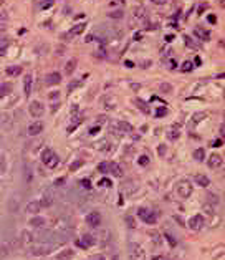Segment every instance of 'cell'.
Returning <instances> with one entry per match:
<instances>
[{
	"instance_id": "6da1fadb",
	"label": "cell",
	"mask_w": 225,
	"mask_h": 260,
	"mask_svg": "<svg viewBox=\"0 0 225 260\" xmlns=\"http://www.w3.org/2000/svg\"><path fill=\"white\" fill-rule=\"evenodd\" d=\"M51 250H53V245L47 244V242H40V244H35V245H31V247H30V254L37 255V257L48 255V254H51Z\"/></svg>"
},
{
	"instance_id": "7a4b0ae2",
	"label": "cell",
	"mask_w": 225,
	"mask_h": 260,
	"mask_svg": "<svg viewBox=\"0 0 225 260\" xmlns=\"http://www.w3.org/2000/svg\"><path fill=\"white\" fill-rule=\"evenodd\" d=\"M41 161H43V164H47V167L53 169V167L58 166L60 157L56 156L55 151H51V149H45V151H43V154H41Z\"/></svg>"
},
{
	"instance_id": "3957f363",
	"label": "cell",
	"mask_w": 225,
	"mask_h": 260,
	"mask_svg": "<svg viewBox=\"0 0 225 260\" xmlns=\"http://www.w3.org/2000/svg\"><path fill=\"white\" fill-rule=\"evenodd\" d=\"M129 257L131 260H146V252L139 244H129Z\"/></svg>"
},
{
	"instance_id": "277c9868",
	"label": "cell",
	"mask_w": 225,
	"mask_h": 260,
	"mask_svg": "<svg viewBox=\"0 0 225 260\" xmlns=\"http://www.w3.org/2000/svg\"><path fill=\"white\" fill-rule=\"evenodd\" d=\"M138 216H139V219L144 220L146 224H156V220H157L156 214H154L152 210H149V209H144V207L138 209Z\"/></svg>"
},
{
	"instance_id": "5b68a950",
	"label": "cell",
	"mask_w": 225,
	"mask_h": 260,
	"mask_svg": "<svg viewBox=\"0 0 225 260\" xmlns=\"http://www.w3.org/2000/svg\"><path fill=\"white\" fill-rule=\"evenodd\" d=\"M189 229L191 230H200L204 225H205V219H204V216H200V214H197V216L191 217L187 222Z\"/></svg>"
},
{
	"instance_id": "8992f818",
	"label": "cell",
	"mask_w": 225,
	"mask_h": 260,
	"mask_svg": "<svg viewBox=\"0 0 225 260\" xmlns=\"http://www.w3.org/2000/svg\"><path fill=\"white\" fill-rule=\"evenodd\" d=\"M177 194H179V197L187 199L189 196L192 194V184H191V182H187V181L179 182V184H177Z\"/></svg>"
},
{
	"instance_id": "52a82bcc",
	"label": "cell",
	"mask_w": 225,
	"mask_h": 260,
	"mask_svg": "<svg viewBox=\"0 0 225 260\" xmlns=\"http://www.w3.org/2000/svg\"><path fill=\"white\" fill-rule=\"evenodd\" d=\"M94 244H96V240H94V237H93V235H90V234H84V235H81V237L76 240V245L81 247V248H90V247H93Z\"/></svg>"
},
{
	"instance_id": "ba28073f",
	"label": "cell",
	"mask_w": 225,
	"mask_h": 260,
	"mask_svg": "<svg viewBox=\"0 0 225 260\" xmlns=\"http://www.w3.org/2000/svg\"><path fill=\"white\" fill-rule=\"evenodd\" d=\"M28 111H30V114L33 116V118H40V116L45 113V106L40 101H31L30 106H28Z\"/></svg>"
},
{
	"instance_id": "9c48e42d",
	"label": "cell",
	"mask_w": 225,
	"mask_h": 260,
	"mask_svg": "<svg viewBox=\"0 0 225 260\" xmlns=\"http://www.w3.org/2000/svg\"><path fill=\"white\" fill-rule=\"evenodd\" d=\"M86 224L90 227H98L101 224V216L99 212H96V210H93V212H90L86 216Z\"/></svg>"
},
{
	"instance_id": "30bf717a",
	"label": "cell",
	"mask_w": 225,
	"mask_h": 260,
	"mask_svg": "<svg viewBox=\"0 0 225 260\" xmlns=\"http://www.w3.org/2000/svg\"><path fill=\"white\" fill-rule=\"evenodd\" d=\"M60 81H61V75L56 73V71H53V73H50V75L45 76V85H47V86H55V85H58Z\"/></svg>"
},
{
	"instance_id": "8fae6325",
	"label": "cell",
	"mask_w": 225,
	"mask_h": 260,
	"mask_svg": "<svg viewBox=\"0 0 225 260\" xmlns=\"http://www.w3.org/2000/svg\"><path fill=\"white\" fill-rule=\"evenodd\" d=\"M28 134L30 136H38L41 131H43V123L41 121H35V123H31L30 126H28Z\"/></svg>"
},
{
	"instance_id": "7c38bea8",
	"label": "cell",
	"mask_w": 225,
	"mask_h": 260,
	"mask_svg": "<svg viewBox=\"0 0 225 260\" xmlns=\"http://www.w3.org/2000/svg\"><path fill=\"white\" fill-rule=\"evenodd\" d=\"M222 164H223V157L220 156V154H212V156L209 157V166L212 167V169H219Z\"/></svg>"
},
{
	"instance_id": "4fadbf2b",
	"label": "cell",
	"mask_w": 225,
	"mask_h": 260,
	"mask_svg": "<svg viewBox=\"0 0 225 260\" xmlns=\"http://www.w3.org/2000/svg\"><path fill=\"white\" fill-rule=\"evenodd\" d=\"M84 28H86V23H78V25H75L71 30L68 31V33H65V38H70V37H76V35H81Z\"/></svg>"
},
{
	"instance_id": "5bb4252c",
	"label": "cell",
	"mask_w": 225,
	"mask_h": 260,
	"mask_svg": "<svg viewBox=\"0 0 225 260\" xmlns=\"http://www.w3.org/2000/svg\"><path fill=\"white\" fill-rule=\"evenodd\" d=\"M194 35L199 40H204V41H207L210 38V31L209 30H205L204 27H195V30H194Z\"/></svg>"
},
{
	"instance_id": "9a60e30c",
	"label": "cell",
	"mask_w": 225,
	"mask_h": 260,
	"mask_svg": "<svg viewBox=\"0 0 225 260\" xmlns=\"http://www.w3.org/2000/svg\"><path fill=\"white\" fill-rule=\"evenodd\" d=\"M73 257H75L73 248H65V250H60V254H56V260H71Z\"/></svg>"
},
{
	"instance_id": "2e32d148",
	"label": "cell",
	"mask_w": 225,
	"mask_h": 260,
	"mask_svg": "<svg viewBox=\"0 0 225 260\" xmlns=\"http://www.w3.org/2000/svg\"><path fill=\"white\" fill-rule=\"evenodd\" d=\"M55 201V197H53V194H51V191H47V192H43V197H41V201H40V206L41 207H50L51 204H53Z\"/></svg>"
},
{
	"instance_id": "e0dca14e",
	"label": "cell",
	"mask_w": 225,
	"mask_h": 260,
	"mask_svg": "<svg viewBox=\"0 0 225 260\" xmlns=\"http://www.w3.org/2000/svg\"><path fill=\"white\" fill-rule=\"evenodd\" d=\"M28 224H30L31 227H35V229H41V227L47 225V219H43V217H31L30 220H28Z\"/></svg>"
},
{
	"instance_id": "ac0fdd59",
	"label": "cell",
	"mask_w": 225,
	"mask_h": 260,
	"mask_svg": "<svg viewBox=\"0 0 225 260\" xmlns=\"http://www.w3.org/2000/svg\"><path fill=\"white\" fill-rule=\"evenodd\" d=\"M12 126V116L8 113H2L0 114V128L2 129H8Z\"/></svg>"
},
{
	"instance_id": "d6986e66",
	"label": "cell",
	"mask_w": 225,
	"mask_h": 260,
	"mask_svg": "<svg viewBox=\"0 0 225 260\" xmlns=\"http://www.w3.org/2000/svg\"><path fill=\"white\" fill-rule=\"evenodd\" d=\"M31 86H33V78H31V75H27L25 78H23V90H25L27 98L31 94Z\"/></svg>"
},
{
	"instance_id": "ffe728a7",
	"label": "cell",
	"mask_w": 225,
	"mask_h": 260,
	"mask_svg": "<svg viewBox=\"0 0 225 260\" xmlns=\"http://www.w3.org/2000/svg\"><path fill=\"white\" fill-rule=\"evenodd\" d=\"M20 244L22 245H30V244H33V235L30 234L28 230H23L22 234H20Z\"/></svg>"
},
{
	"instance_id": "44dd1931",
	"label": "cell",
	"mask_w": 225,
	"mask_h": 260,
	"mask_svg": "<svg viewBox=\"0 0 225 260\" xmlns=\"http://www.w3.org/2000/svg\"><path fill=\"white\" fill-rule=\"evenodd\" d=\"M5 73H7V76H10V78H15V76H18L20 73H22V66L20 65H12V66H8V68L5 70Z\"/></svg>"
},
{
	"instance_id": "7402d4cb",
	"label": "cell",
	"mask_w": 225,
	"mask_h": 260,
	"mask_svg": "<svg viewBox=\"0 0 225 260\" xmlns=\"http://www.w3.org/2000/svg\"><path fill=\"white\" fill-rule=\"evenodd\" d=\"M40 209H41V206H40L38 201H31V202H28V206H27V212L28 214H38Z\"/></svg>"
},
{
	"instance_id": "603a6c76",
	"label": "cell",
	"mask_w": 225,
	"mask_h": 260,
	"mask_svg": "<svg viewBox=\"0 0 225 260\" xmlns=\"http://www.w3.org/2000/svg\"><path fill=\"white\" fill-rule=\"evenodd\" d=\"M12 83H2L0 85V98H5L8 96L10 93H12Z\"/></svg>"
},
{
	"instance_id": "cb8c5ba5",
	"label": "cell",
	"mask_w": 225,
	"mask_h": 260,
	"mask_svg": "<svg viewBox=\"0 0 225 260\" xmlns=\"http://www.w3.org/2000/svg\"><path fill=\"white\" fill-rule=\"evenodd\" d=\"M195 184H199L200 187H207L210 184V179L204 174H199V176H195Z\"/></svg>"
},
{
	"instance_id": "d4e9b609",
	"label": "cell",
	"mask_w": 225,
	"mask_h": 260,
	"mask_svg": "<svg viewBox=\"0 0 225 260\" xmlns=\"http://www.w3.org/2000/svg\"><path fill=\"white\" fill-rule=\"evenodd\" d=\"M75 70H76V60H75V58H71V60H70V61L65 65V73H66L68 76H71Z\"/></svg>"
},
{
	"instance_id": "484cf974",
	"label": "cell",
	"mask_w": 225,
	"mask_h": 260,
	"mask_svg": "<svg viewBox=\"0 0 225 260\" xmlns=\"http://www.w3.org/2000/svg\"><path fill=\"white\" fill-rule=\"evenodd\" d=\"M109 173L112 176H116V177H122V171L116 163H109Z\"/></svg>"
},
{
	"instance_id": "4316f807",
	"label": "cell",
	"mask_w": 225,
	"mask_h": 260,
	"mask_svg": "<svg viewBox=\"0 0 225 260\" xmlns=\"http://www.w3.org/2000/svg\"><path fill=\"white\" fill-rule=\"evenodd\" d=\"M118 126H119V129H121L122 133H128V134H131V133L134 131V129H132V126L129 124V123H126V121H119Z\"/></svg>"
},
{
	"instance_id": "83f0119b",
	"label": "cell",
	"mask_w": 225,
	"mask_h": 260,
	"mask_svg": "<svg viewBox=\"0 0 225 260\" xmlns=\"http://www.w3.org/2000/svg\"><path fill=\"white\" fill-rule=\"evenodd\" d=\"M179 136H181V131H177V126H174V128H172L171 131L167 133V138L171 139V141H175V139H179Z\"/></svg>"
},
{
	"instance_id": "f1b7e54d",
	"label": "cell",
	"mask_w": 225,
	"mask_h": 260,
	"mask_svg": "<svg viewBox=\"0 0 225 260\" xmlns=\"http://www.w3.org/2000/svg\"><path fill=\"white\" fill-rule=\"evenodd\" d=\"M194 157H195L197 161H204V159H205V151H204L202 147L195 149V151H194Z\"/></svg>"
},
{
	"instance_id": "f546056e",
	"label": "cell",
	"mask_w": 225,
	"mask_h": 260,
	"mask_svg": "<svg viewBox=\"0 0 225 260\" xmlns=\"http://www.w3.org/2000/svg\"><path fill=\"white\" fill-rule=\"evenodd\" d=\"M98 171L103 174H108L109 173V163H99L98 164Z\"/></svg>"
},
{
	"instance_id": "4dcf8cb0",
	"label": "cell",
	"mask_w": 225,
	"mask_h": 260,
	"mask_svg": "<svg viewBox=\"0 0 225 260\" xmlns=\"http://www.w3.org/2000/svg\"><path fill=\"white\" fill-rule=\"evenodd\" d=\"M136 104H138V108H139L141 111H142V113H149V111H151L149 106H147V104L144 103L142 100H138V101H136Z\"/></svg>"
},
{
	"instance_id": "1f68e13d",
	"label": "cell",
	"mask_w": 225,
	"mask_h": 260,
	"mask_svg": "<svg viewBox=\"0 0 225 260\" xmlns=\"http://www.w3.org/2000/svg\"><path fill=\"white\" fill-rule=\"evenodd\" d=\"M7 171V159L5 154H0V174H3Z\"/></svg>"
},
{
	"instance_id": "d6a6232c",
	"label": "cell",
	"mask_w": 225,
	"mask_h": 260,
	"mask_svg": "<svg viewBox=\"0 0 225 260\" xmlns=\"http://www.w3.org/2000/svg\"><path fill=\"white\" fill-rule=\"evenodd\" d=\"M204 118H207V113H195L194 118H192V124H195V123H200Z\"/></svg>"
},
{
	"instance_id": "836d02e7",
	"label": "cell",
	"mask_w": 225,
	"mask_h": 260,
	"mask_svg": "<svg viewBox=\"0 0 225 260\" xmlns=\"http://www.w3.org/2000/svg\"><path fill=\"white\" fill-rule=\"evenodd\" d=\"M181 70H182V71H191V70H192V61H184V63H182V66H181Z\"/></svg>"
},
{
	"instance_id": "e575fe53",
	"label": "cell",
	"mask_w": 225,
	"mask_h": 260,
	"mask_svg": "<svg viewBox=\"0 0 225 260\" xmlns=\"http://www.w3.org/2000/svg\"><path fill=\"white\" fill-rule=\"evenodd\" d=\"M166 113H167V110L164 106H161V108H157V110H156V116H157V118H162Z\"/></svg>"
},
{
	"instance_id": "d590c367",
	"label": "cell",
	"mask_w": 225,
	"mask_h": 260,
	"mask_svg": "<svg viewBox=\"0 0 225 260\" xmlns=\"http://www.w3.org/2000/svg\"><path fill=\"white\" fill-rule=\"evenodd\" d=\"M48 98H50L51 101H58L60 100V91H51V93L48 94Z\"/></svg>"
},
{
	"instance_id": "8d00e7d4",
	"label": "cell",
	"mask_w": 225,
	"mask_h": 260,
	"mask_svg": "<svg viewBox=\"0 0 225 260\" xmlns=\"http://www.w3.org/2000/svg\"><path fill=\"white\" fill-rule=\"evenodd\" d=\"M161 90H162L164 93H171V91H172V86L169 85V83H162V85H161Z\"/></svg>"
},
{
	"instance_id": "74e56055",
	"label": "cell",
	"mask_w": 225,
	"mask_h": 260,
	"mask_svg": "<svg viewBox=\"0 0 225 260\" xmlns=\"http://www.w3.org/2000/svg\"><path fill=\"white\" fill-rule=\"evenodd\" d=\"M138 163L141 164V166H147V164H149V157H147V156H141Z\"/></svg>"
},
{
	"instance_id": "f35d334b",
	"label": "cell",
	"mask_w": 225,
	"mask_h": 260,
	"mask_svg": "<svg viewBox=\"0 0 225 260\" xmlns=\"http://www.w3.org/2000/svg\"><path fill=\"white\" fill-rule=\"evenodd\" d=\"M80 186H81L83 189H90L91 187V184H90V181H88V179H81V181H80Z\"/></svg>"
},
{
	"instance_id": "ab89813d",
	"label": "cell",
	"mask_w": 225,
	"mask_h": 260,
	"mask_svg": "<svg viewBox=\"0 0 225 260\" xmlns=\"http://www.w3.org/2000/svg\"><path fill=\"white\" fill-rule=\"evenodd\" d=\"M80 85H81V81H71V83L68 85V91H73L75 88H78Z\"/></svg>"
},
{
	"instance_id": "60d3db41",
	"label": "cell",
	"mask_w": 225,
	"mask_h": 260,
	"mask_svg": "<svg viewBox=\"0 0 225 260\" xmlns=\"http://www.w3.org/2000/svg\"><path fill=\"white\" fill-rule=\"evenodd\" d=\"M109 17H111V18H121L122 12H121V10H116V12H111L109 13Z\"/></svg>"
},
{
	"instance_id": "b9f144b4",
	"label": "cell",
	"mask_w": 225,
	"mask_h": 260,
	"mask_svg": "<svg viewBox=\"0 0 225 260\" xmlns=\"http://www.w3.org/2000/svg\"><path fill=\"white\" fill-rule=\"evenodd\" d=\"M81 166H83V161H76V163L71 164V167H70V169H71V171H76L78 167H81Z\"/></svg>"
},
{
	"instance_id": "7bdbcfd3",
	"label": "cell",
	"mask_w": 225,
	"mask_h": 260,
	"mask_svg": "<svg viewBox=\"0 0 225 260\" xmlns=\"http://www.w3.org/2000/svg\"><path fill=\"white\" fill-rule=\"evenodd\" d=\"M126 222H128V225L129 227H131V229H134V227H136V224H134V219H132V217H126Z\"/></svg>"
},
{
	"instance_id": "ee69618b",
	"label": "cell",
	"mask_w": 225,
	"mask_h": 260,
	"mask_svg": "<svg viewBox=\"0 0 225 260\" xmlns=\"http://www.w3.org/2000/svg\"><path fill=\"white\" fill-rule=\"evenodd\" d=\"M99 186H103V187H109V186H111V181H109V179H101V181H99Z\"/></svg>"
},
{
	"instance_id": "f6af8a7d",
	"label": "cell",
	"mask_w": 225,
	"mask_h": 260,
	"mask_svg": "<svg viewBox=\"0 0 225 260\" xmlns=\"http://www.w3.org/2000/svg\"><path fill=\"white\" fill-rule=\"evenodd\" d=\"M58 104H60V100L58 101H51V111H53V113L58 110Z\"/></svg>"
},
{
	"instance_id": "bcb514c9",
	"label": "cell",
	"mask_w": 225,
	"mask_h": 260,
	"mask_svg": "<svg viewBox=\"0 0 225 260\" xmlns=\"http://www.w3.org/2000/svg\"><path fill=\"white\" fill-rule=\"evenodd\" d=\"M166 239L169 240V244H171L172 247H174V245H175V240H174V239H172V235H171V234H166Z\"/></svg>"
},
{
	"instance_id": "7dc6e473",
	"label": "cell",
	"mask_w": 225,
	"mask_h": 260,
	"mask_svg": "<svg viewBox=\"0 0 225 260\" xmlns=\"http://www.w3.org/2000/svg\"><path fill=\"white\" fill-rule=\"evenodd\" d=\"M222 144H223V141H222V139H215V141L212 143V146H214V147H220Z\"/></svg>"
},
{
	"instance_id": "c3c4849f",
	"label": "cell",
	"mask_w": 225,
	"mask_h": 260,
	"mask_svg": "<svg viewBox=\"0 0 225 260\" xmlns=\"http://www.w3.org/2000/svg\"><path fill=\"white\" fill-rule=\"evenodd\" d=\"M65 181H66L65 177H61V179H56V181H55V186H58V187H60V186H63V184H65Z\"/></svg>"
},
{
	"instance_id": "681fc988",
	"label": "cell",
	"mask_w": 225,
	"mask_h": 260,
	"mask_svg": "<svg viewBox=\"0 0 225 260\" xmlns=\"http://www.w3.org/2000/svg\"><path fill=\"white\" fill-rule=\"evenodd\" d=\"M51 3H53V0H45V2L41 3V7H43V8H47V7H50Z\"/></svg>"
},
{
	"instance_id": "f907efd6",
	"label": "cell",
	"mask_w": 225,
	"mask_h": 260,
	"mask_svg": "<svg viewBox=\"0 0 225 260\" xmlns=\"http://www.w3.org/2000/svg\"><path fill=\"white\" fill-rule=\"evenodd\" d=\"M152 3H156V5H164V3L167 2V0H151Z\"/></svg>"
},
{
	"instance_id": "816d5d0a",
	"label": "cell",
	"mask_w": 225,
	"mask_h": 260,
	"mask_svg": "<svg viewBox=\"0 0 225 260\" xmlns=\"http://www.w3.org/2000/svg\"><path fill=\"white\" fill-rule=\"evenodd\" d=\"M90 260H104V257H103V255H93Z\"/></svg>"
},
{
	"instance_id": "f5cc1de1",
	"label": "cell",
	"mask_w": 225,
	"mask_h": 260,
	"mask_svg": "<svg viewBox=\"0 0 225 260\" xmlns=\"http://www.w3.org/2000/svg\"><path fill=\"white\" fill-rule=\"evenodd\" d=\"M207 18H209V22H210V23H215V22H217L215 15H209V17H207Z\"/></svg>"
},
{
	"instance_id": "db71d44e",
	"label": "cell",
	"mask_w": 225,
	"mask_h": 260,
	"mask_svg": "<svg viewBox=\"0 0 225 260\" xmlns=\"http://www.w3.org/2000/svg\"><path fill=\"white\" fill-rule=\"evenodd\" d=\"M164 153H166V146H164V144H161V146H159V154L162 156Z\"/></svg>"
},
{
	"instance_id": "11a10c76",
	"label": "cell",
	"mask_w": 225,
	"mask_h": 260,
	"mask_svg": "<svg viewBox=\"0 0 225 260\" xmlns=\"http://www.w3.org/2000/svg\"><path fill=\"white\" fill-rule=\"evenodd\" d=\"M124 65L128 66V68H132V66H134V63H132V61H129V60H126V61H124Z\"/></svg>"
},
{
	"instance_id": "9f6ffc18",
	"label": "cell",
	"mask_w": 225,
	"mask_h": 260,
	"mask_svg": "<svg viewBox=\"0 0 225 260\" xmlns=\"http://www.w3.org/2000/svg\"><path fill=\"white\" fill-rule=\"evenodd\" d=\"M99 131V128H91V131H90V134H96V133Z\"/></svg>"
},
{
	"instance_id": "6f0895ef",
	"label": "cell",
	"mask_w": 225,
	"mask_h": 260,
	"mask_svg": "<svg viewBox=\"0 0 225 260\" xmlns=\"http://www.w3.org/2000/svg\"><path fill=\"white\" fill-rule=\"evenodd\" d=\"M220 134H222V136L225 134V126L223 124H220Z\"/></svg>"
},
{
	"instance_id": "680465c9",
	"label": "cell",
	"mask_w": 225,
	"mask_h": 260,
	"mask_svg": "<svg viewBox=\"0 0 225 260\" xmlns=\"http://www.w3.org/2000/svg\"><path fill=\"white\" fill-rule=\"evenodd\" d=\"M166 40H167V41H172V40H174V37H172V35H167Z\"/></svg>"
},
{
	"instance_id": "91938a15",
	"label": "cell",
	"mask_w": 225,
	"mask_h": 260,
	"mask_svg": "<svg viewBox=\"0 0 225 260\" xmlns=\"http://www.w3.org/2000/svg\"><path fill=\"white\" fill-rule=\"evenodd\" d=\"M112 260H119V258H118V255H114V257H112Z\"/></svg>"
},
{
	"instance_id": "94428289",
	"label": "cell",
	"mask_w": 225,
	"mask_h": 260,
	"mask_svg": "<svg viewBox=\"0 0 225 260\" xmlns=\"http://www.w3.org/2000/svg\"><path fill=\"white\" fill-rule=\"evenodd\" d=\"M2 3H3V0H0V5H2Z\"/></svg>"
}]
</instances>
